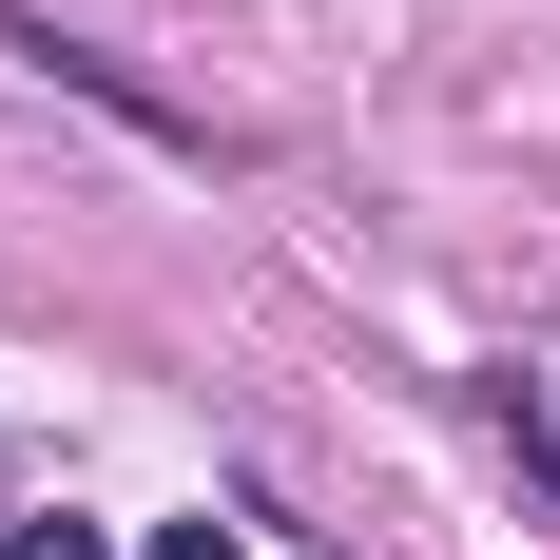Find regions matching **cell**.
I'll list each match as a JSON object with an SVG mask.
<instances>
[{"label":"cell","mask_w":560,"mask_h":560,"mask_svg":"<svg viewBox=\"0 0 560 560\" xmlns=\"http://www.w3.org/2000/svg\"><path fill=\"white\" fill-rule=\"evenodd\" d=\"M0 560H116V541H97V522H20Z\"/></svg>","instance_id":"cell-1"},{"label":"cell","mask_w":560,"mask_h":560,"mask_svg":"<svg viewBox=\"0 0 560 560\" xmlns=\"http://www.w3.org/2000/svg\"><path fill=\"white\" fill-rule=\"evenodd\" d=\"M136 560H252V541H232V522H155Z\"/></svg>","instance_id":"cell-2"}]
</instances>
